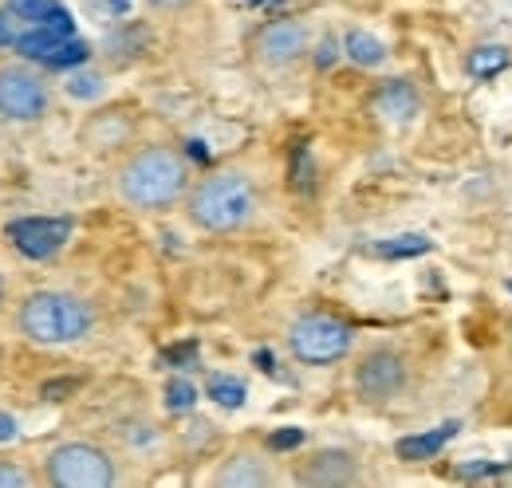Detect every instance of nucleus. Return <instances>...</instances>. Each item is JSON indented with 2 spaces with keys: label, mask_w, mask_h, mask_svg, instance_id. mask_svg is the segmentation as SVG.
<instances>
[{
  "label": "nucleus",
  "mask_w": 512,
  "mask_h": 488,
  "mask_svg": "<svg viewBox=\"0 0 512 488\" xmlns=\"http://www.w3.org/2000/svg\"><path fill=\"white\" fill-rule=\"evenodd\" d=\"M343 52H347V60L359 63V67H379L386 60V48L371 36V32H347V40H343Z\"/></svg>",
  "instance_id": "f3484780"
},
{
  "label": "nucleus",
  "mask_w": 512,
  "mask_h": 488,
  "mask_svg": "<svg viewBox=\"0 0 512 488\" xmlns=\"http://www.w3.org/2000/svg\"><path fill=\"white\" fill-rule=\"evenodd\" d=\"M221 488H264L272 485V473H268V465L253 457V453H237L233 461H225L221 465V473L213 477Z\"/></svg>",
  "instance_id": "ddd939ff"
},
{
  "label": "nucleus",
  "mask_w": 512,
  "mask_h": 488,
  "mask_svg": "<svg viewBox=\"0 0 512 488\" xmlns=\"http://www.w3.org/2000/svg\"><path fill=\"white\" fill-rule=\"evenodd\" d=\"M115 189L138 213H166L190 193V166L170 146H142L119 166Z\"/></svg>",
  "instance_id": "f257e3e1"
},
{
  "label": "nucleus",
  "mask_w": 512,
  "mask_h": 488,
  "mask_svg": "<svg viewBox=\"0 0 512 488\" xmlns=\"http://www.w3.org/2000/svg\"><path fill=\"white\" fill-rule=\"evenodd\" d=\"M186 213L201 233H237L253 221L256 185L241 170H213L186 193Z\"/></svg>",
  "instance_id": "f03ea898"
},
{
  "label": "nucleus",
  "mask_w": 512,
  "mask_h": 488,
  "mask_svg": "<svg viewBox=\"0 0 512 488\" xmlns=\"http://www.w3.org/2000/svg\"><path fill=\"white\" fill-rule=\"evenodd\" d=\"M8 8L24 24H40V28H52V32H75V20L60 0H8Z\"/></svg>",
  "instance_id": "f8f14e48"
},
{
  "label": "nucleus",
  "mask_w": 512,
  "mask_h": 488,
  "mask_svg": "<svg viewBox=\"0 0 512 488\" xmlns=\"http://www.w3.org/2000/svg\"><path fill=\"white\" fill-rule=\"evenodd\" d=\"M12 52L20 60L44 63V67H75V63L87 60V44L75 40V32H52V28H40V24L20 32Z\"/></svg>",
  "instance_id": "6e6552de"
},
{
  "label": "nucleus",
  "mask_w": 512,
  "mask_h": 488,
  "mask_svg": "<svg viewBox=\"0 0 512 488\" xmlns=\"http://www.w3.org/2000/svg\"><path fill=\"white\" fill-rule=\"evenodd\" d=\"M71 229H75L71 217H20L8 221V241L32 260H52L67 244Z\"/></svg>",
  "instance_id": "9d476101"
},
{
  "label": "nucleus",
  "mask_w": 512,
  "mask_h": 488,
  "mask_svg": "<svg viewBox=\"0 0 512 488\" xmlns=\"http://www.w3.org/2000/svg\"><path fill=\"white\" fill-rule=\"evenodd\" d=\"M193 402H197V390H193L190 382L174 378V382L166 386V410H170V414H190Z\"/></svg>",
  "instance_id": "aec40b11"
},
{
  "label": "nucleus",
  "mask_w": 512,
  "mask_h": 488,
  "mask_svg": "<svg viewBox=\"0 0 512 488\" xmlns=\"http://www.w3.org/2000/svg\"><path fill=\"white\" fill-rule=\"evenodd\" d=\"M32 477L16 465V461H0V488H28Z\"/></svg>",
  "instance_id": "412c9836"
},
{
  "label": "nucleus",
  "mask_w": 512,
  "mask_h": 488,
  "mask_svg": "<svg viewBox=\"0 0 512 488\" xmlns=\"http://www.w3.org/2000/svg\"><path fill=\"white\" fill-rule=\"evenodd\" d=\"M422 252H430V241L422 237V233H406V237H390V241L375 244V256H422Z\"/></svg>",
  "instance_id": "6ab92c4d"
},
{
  "label": "nucleus",
  "mask_w": 512,
  "mask_h": 488,
  "mask_svg": "<svg viewBox=\"0 0 512 488\" xmlns=\"http://www.w3.org/2000/svg\"><path fill=\"white\" fill-rule=\"evenodd\" d=\"M253 60L264 67H292L308 52V28L300 20H268L253 32Z\"/></svg>",
  "instance_id": "1a4fd4ad"
},
{
  "label": "nucleus",
  "mask_w": 512,
  "mask_h": 488,
  "mask_svg": "<svg viewBox=\"0 0 512 488\" xmlns=\"http://www.w3.org/2000/svg\"><path fill=\"white\" fill-rule=\"evenodd\" d=\"M457 433V422H446V426L430 429V433H414V437H402L398 445H394V453L402 457V461H430L434 453H442L446 449V441Z\"/></svg>",
  "instance_id": "2eb2a0df"
},
{
  "label": "nucleus",
  "mask_w": 512,
  "mask_h": 488,
  "mask_svg": "<svg viewBox=\"0 0 512 488\" xmlns=\"http://www.w3.org/2000/svg\"><path fill=\"white\" fill-rule=\"evenodd\" d=\"M0 304H4V280H0Z\"/></svg>",
  "instance_id": "bb28decb"
},
{
  "label": "nucleus",
  "mask_w": 512,
  "mask_h": 488,
  "mask_svg": "<svg viewBox=\"0 0 512 488\" xmlns=\"http://www.w3.org/2000/svg\"><path fill=\"white\" fill-rule=\"evenodd\" d=\"M48 83L28 67H0V119L40 122L48 115Z\"/></svg>",
  "instance_id": "423d86ee"
},
{
  "label": "nucleus",
  "mask_w": 512,
  "mask_h": 488,
  "mask_svg": "<svg viewBox=\"0 0 512 488\" xmlns=\"http://www.w3.org/2000/svg\"><path fill=\"white\" fill-rule=\"evenodd\" d=\"M375 111L390 122H410L414 115H418V95H414L410 83L394 79V83H386L383 91L375 95Z\"/></svg>",
  "instance_id": "4468645a"
},
{
  "label": "nucleus",
  "mask_w": 512,
  "mask_h": 488,
  "mask_svg": "<svg viewBox=\"0 0 512 488\" xmlns=\"http://www.w3.org/2000/svg\"><path fill=\"white\" fill-rule=\"evenodd\" d=\"M509 67V48L505 44H481V48H473L469 56H465V71L473 75V79H493L497 71H505Z\"/></svg>",
  "instance_id": "dca6fc26"
},
{
  "label": "nucleus",
  "mask_w": 512,
  "mask_h": 488,
  "mask_svg": "<svg viewBox=\"0 0 512 488\" xmlns=\"http://www.w3.org/2000/svg\"><path fill=\"white\" fill-rule=\"evenodd\" d=\"M300 441H304V429H284V433H272V437H268L272 449H296Z\"/></svg>",
  "instance_id": "5701e85b"
},
{
  "label": "nucleus",
  "mask_w": 512,
  "mask_h": 488,
  "mask_svg": "<svg viewBox=\"0 0 512 488\" xmlns=\"http://www.w3.org/2000/svg\"><path fill=\"white\" fill-rule=\"evenodd\" d=\"M67 91H71V95H95V91H99V79H95V75H71Z\"/></svg>",
  "instance_id": "b1692460"
},
{
  "label": "nucleus",
  "mask_w": 512,
  "mask_h": 488,
  "mask_svg": "<svg viewBox=\"0 0 512 488\" xmlns=\"http://www.w3.org/2000/svg\"><path fill=\"white\" fill-rule=\"evenodd\" d=\"M209 398H213V402H221V406H229V410H237V406H245L249 390H245V382L217 374V378H209Z\"/></svg>",
  "instance_id": "a211bd4d"
},
{
  "label": "nucleus",
  "mask_w": 512,
  "mask_h": 488,
  "mask_svg": "<svg viewBox=\"0 0 512 488\" xmlns=\"http://www.w3.org/2000/svg\"><path fill=\"white\" fill-rule=\"evenodd\" d=\"M154 8H162V12H178V8H190L193 0H150Z\"/></svg>",
  "instance_id": "a878e982"
},
{
  "label": "nucleus",
  "mask_w": 512,
  "mask_h": 488,
  "mask_svg": "<svg viewBox=\"0 0 512 488\" xmlns=\"http://www.w3.org/2000/svg\"><path fill=\"white\" fill-rule=\"evenodd\" d=\"M95 315L91 307L83 304L79 296L71 292H56V288H44V292H32L24 304H20V331L40 343V347H67V343H79L87 331H91Z\"/></svg>",
  "instance_id": "7ed1b4c3"
},
{
  "label": "nucleus",
  "mask_w": 512,
  "mask_h": 488,
  "mask_svg": "<svg viewBox=\"0 0 512 488\" xmlns=\"http://www.w3.org/2000/svg\"><path fill=\"white\" fill-rule=\"evenodd\" d=\"M16 24H24V20L4 4V8H0V48H12V44H16V36H20Z\"/></svg>",
  "instance_id": "4be33fe9"
},
{
  "label": "nucleus",
  "mask_w": 512,
  "mask_h": 488,
  "mask_svg": "<svg viewBox=\"0 0 512 488\" xmlns=\"http://www.w3.org/2000/svg\"><path fill=\"white\" fill-rule=\"evenodd\" d=\"M509 292H512V280H509Z\"/></svg>",
  "instance_id": "cd10ccee"
},
{
  "label": "nucleus",
  "mask_w": 512,
  "mask_h": 488,
  "mask_svg": "<svg viewBox=\"0 0 512 488\" xmlns=\"http://www.w3.org/2000/svg\"><path fill=\"white\" fill-rule=\"evenodd\" d=\"M351 343H355V331H351L343 319L323 315V311L300 315V319L288 327V351H292L296 363L331 366L351 355Z\"/></svg>",
  "instance_id": "20e7f679"
},
{
  "label": "nucleus",
  "mask_w": 512,
  "mask_h": 488,
  "mask_svg": "<svg viewBox=\"0 0 512 488\" xmlns=\"http://www.w3.org/2000/svg\"><path fill=\"white\" fill-rule=\"evenodd\" d=\"M406 382H410V366H406V359L398 351H390V347L367 351L359 359V366H355V390H359L363 402H375V406L398 398L406 390Z\"/></svg>",
  "instance_id": "0eeeda50"
},
{
  "label": "nucleus",
  "mask_w": 512,
  "mask_h": 488,
  "mask_svg": "<svg viewBox=\"0 0 512 488\" xmlns=\"http://www.w3.org/2000/svg\"><path fill=\"white\" fill-rule=\"evenodd\" d=\"M16 433H20V426H16V418H12V414H0V445L16 441Z\"/></svg>",
  "instance_id": "393cba45"
},
{
  "label": "nucleus",
  "mask_w": 512,
  "mask_h": 488,
  "mask_svg": "<svg viewBox=\"0 0 512 488\" xmlns=\"http://www.w3.org/2000/svg\"><path fill=\"white\" fill-rule=\"evenodd\" d=\"M296 481H300V485H312V488L355 485V481H359V465L351 461V453L323 449V453H312V457L296 469Z\"/></svg>",
  "instance_id": "9b49d317"
},
{
  "label": "nucleus",
  "mask_w": 512,
  "mask_h": 488,
  "mask_svg": "<svg viewBox=\"0 0 512 488\" xmlns=\"http://www.w3.org/2000/svg\"><path fill=\"white\" fill-rule=\"evenodd\" d=\"M44 477L56 488H107L115 485V461L91 441H64L48 453Z\"/></svg>",
  "instance_id": "39448f33"
}]
</instances>
